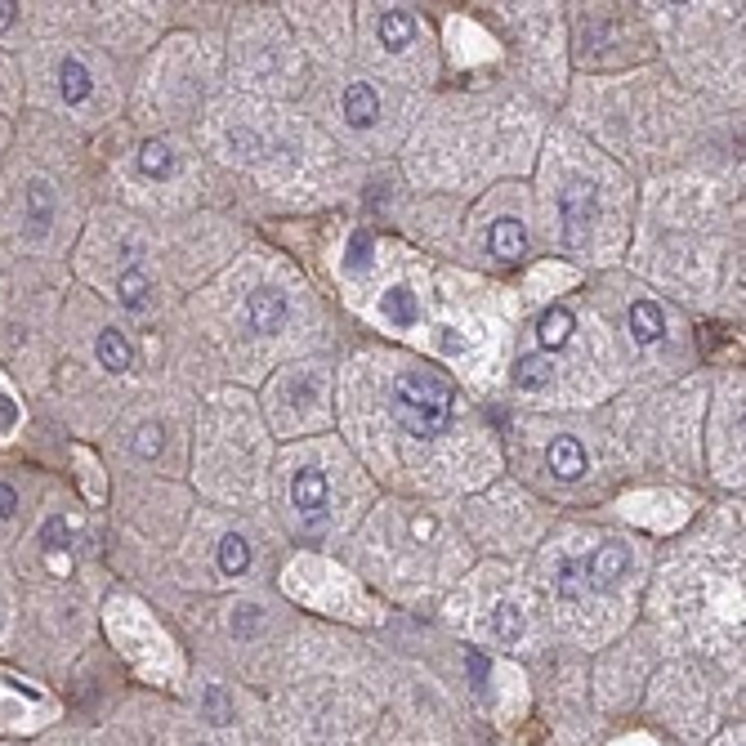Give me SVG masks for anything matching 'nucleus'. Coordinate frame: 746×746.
Segmentation results:
<instances>
[{"instance_id":"nucleus-1","label":"nucleus","mask_w":746,"mask_h":746,"mask_svg":"<svg viewBox=\"0 0 746 746\" xmlns=\"http://www.w3.org/2000/svg\"><path fill=\"white\" fill-rule=\"evenodd\" d=\"M452 385L434 371H403L394 380V416L407 434L416 438H438L452 425Z\"/></svg>"},{"instance_id":"nucleus-2","label":"nucleus","mask_w":746,"mask_h":746,"mask_svg":"<svg viewBox=\"0 0 746 746\" xmlns=\"http://www.w3.org/2000/svg\"><path fill=\"white\" fill-rule=\"evenodd\" d=\"M559 219H563V242L568 246H586L590 242V233H595V224H599V193L590 184H568L559 193Z\"/></svg>"},{"instance_id":"nucleus-3","label":"nucleus","mask_w":746,"mask_h":746,"mask_svg":"<svg viewBox=\"0 0 746 746\" xmlns=\"http://www.w3.org/2000/svg\"><path fill=\"white\" fill-rule=\"evenodd\" d=\"M581 563H586V590H612L630 572V550L621 541H604Z\"/></svg>"},{"instance_id":"nucleus-4","label":"nucleus","mask_w":746,"mask_h":746,"mask_svg":"<svg viewBox=\"0 0 746 746\" xmlns=\"http://www.w3.org/2000/svg\"><path fill=\"white\" fill-rule=\"evenodd\" d=\"M291 501H295V510L304 514V523L318 528L322 514H327V474H322L318 465H304V470L291 478Z\"/></svg>"},{"instance_id":"nucleus-5","label":"nucleus","mask_w":746,"mask_h":746,"mask_svg":"<svg viewBox=\"0 0 746 746\" xmlns=\"http://www.w3.org/2000/svg\"><path fill=\"white\" fill-rule=\"evenodd\" d=\"M286 318H291V304H286V295L273 291V286H260V291L246 300V322H251V331H260V336H277V331L286 327Z\"/></svg>"},{"instance_id":"nucleus-6","label":"nucleus","mask_w":746,"mask_h":746,"mask_svg":"<svg viewBox=\"0 0 746 746\" xmlns=\"http://www.w3.org/2000/svg\"><path fill=\"white\" fill-rule=\"evenodd\" d=\"M545 461H550V474L563 478V483H577L581 474H586V447L577 443V438H554L550 452H545Z\"/></svg>"},{"instance_id":"nucleus-7","label":"nucleus","mask_w":746,"mask_h":746,"mask_svg":"<svg viewBox=\"0 0 746 746\" xmlns=\"http://www.w3.org/2000/svg\"><path fill=\"white\" fill-rule=\"evenodd\" d=\"M344 121H349L353 130H371L380 121V99L367 81H353L349 90H344Z\"/></svg>"},{"instance_id":"nucleus-8","label":"nucleus","mask_w":746,"mask_h":746,"mask_svg":"<svg viewBox=\"0 0 746 746\" xmlns=\"http://www.w3.org/2000/svg\"><path fill=\"white\" fill-rule=\"evenodd\" d=\"M376 36H380V45H385L389 54H403L407 45L416 41V18H411L407 9H385L380 23H376Z\"/></svg>"},{"instance_id":"nucleus-9","label":"nucleus","mask_w":746,"mask_h":746,"mask_svg":"<svg viewBox=\"0 0 746 746\" xmlns=\"http://www.w3.org/2000/svg\"><path fill=\"white\" fill-rule=\"evenodd\" d=\"M487 246H492L496 260H519L523 246H528V233H523L519 219L505 215V219H496V224H492V233H487Z\"/></svg>"},{"instance_id":"nucleus-10","label":"nucleus","mask_w":746,"mask_h":746,"mask_svg":"<svg viewBox=\"0 0 746 746\" xmlns=\"http://www.w3.org/2000/svg\"><path fill=\"white\" fill-rule=\"evenodd\" d=\"M630 331H635L639 344H657V340L666 336L662 309H657L653 300H635V304H630Z\"/></svg>"},{"instance_id":"nucleus-11","label":"nucleus","mask_w":746,"mask_h":746,"mask_svg":"<svg viewBox=\"0 0 746 746\" xmlns=\"http://www.w3.org/2000/svg\"><path fill=\"white\" fill-rule=\"evenodd\" d=\"M94 353H99V362L112 371V376H121V371H130V362H135V353H130V340L121 336V331H99V340H94Z\"/></svg>"},{"instance_id":"nucleus-12","label":"nucleus","mask_w":746,"mask_h":746,"mask_svg":"<svg viewBox=\"0 0 746 746\" xmlns=\"http://www.w3.org/2000/svg\"><path fill=\"white\" fill-rule=\"evenodd\" d=\"M572 327H577V318H572V309H563V304H554V309L541 313V349H563V344L572 340Z\"/></svg>"},{"instance_id":"nucleus-13","label":"nucleus","mask_w":746,"mask_h":746,"mask_svg":"<svg viewBox=\"0 0 746 746\" xmlns=\"http://www.w3.org/2000/svg\"><path fill=\"white\" fill-rule=\"evenodd\" d=\"M380 313H385L394 327H416L420 304H416V295H411L407 286H389V291L380 295Z\"/></svg>"},{"instance_id":"nucleus-14","label":"nucleus","mask_w":746,"mask_h":746,"mask_svg":"<svg viewBox=\"0 0 746 746\" xmlns=\"http://www.w3.org/2000/svg\"><path fill=\"white\" fill-rule=\"evenodd\" d=\"M487 626H492V635L501 639V644H519L523 630H528V617H523L519 604H496L492 617H487Z\"/></svg>"},{"instance_id":"nucleus-15","label":"nucleus","mask_w":746,"mask_h":746,"mask_svg":"<svg viewBox=\"0 0 746 746\" xmlns=\"http://www.w3.org/2000/svg\"><path fill=\"white\" fill-rule=\"evenodd\" d=\"M90 90H94V81H90V72H85V63L63 59L59 63V94H63V103H85V99H90Z\"/></svg>"},{"instance_id":"nucleus-16","label":"nucleus","mask_w":746,"mask_h":746,"mask_svg":"<svg viewBox=\"0 0 746 746\" xmlns=\"http://www.w3.org/2000/svg\"><path fill=\"white\" fill-rule=\"evenodd\" d=\"M550 376H554V367L545 353H523V358L514 362V385L519 389H545Z\"/></svg>"},{"instance_id":"nucleus-17","label":"nucleus","mask_w":746,"mask_h":746,"mask_svg":"<svg viewBox=\"0 0 746 746\" xmlns=\"http://www.w3.org/2000/svg\"><path fill=\"white\" fill-rule=\"evenodd\" d=\"M554 590H559V599H581V595H586V563H581L577 554H563V559H559Z\"/></svg>"},{"instance_id":"nucleus-18","label":"nucleus","mask_w":746,"mask_h":746,"mask_svg":"<svg viewBox=\"0 0 746 746\" xmlns=\"http://www.w3.org/2000/svg\"><path fill=\"white\" fill-rule=\"evenodd\" d=\"M246 568H251V541L228 532V537L219 541V572H224V577H242Z\"/></svg>"},{"instance_id":"nucleus-19","label":"nucleus","mask_w":746,"mask_h":746,"mask_svg":"<svg viewBox=\"0 0 746 746\" xmlns=\"http://www.w3.org/2000/svg\"><path fill=\"white\" fill-rule=\"evenodd\" d=\"M54 219V197H50V184L45 179H36L32 188H27V224H32V233H45Z\"/></svg>"},{"instance_id":"nucleus-20","label":"nucleus","mask_w":746,"mask_h":746,"mask_svg":"<svg viewBox=\"0 0 746 746\" xmlns=\"http://www.w3.org/2000/svg\"><path fill=\"white\" fill-rule=\"evenodd\" d=\"M139 170L148 179H170V170H175V157H170V148L161 139H148L139 148Z\"/></svg>"},{"instance_id":"nucleus-21","label":"nucleus","mask_w":746,"mask_h":746,"mask_svg":"<svg viewBox=\"0 0 746 746\" xmlns=\"http://www.w3.org/2000/svg\"><path fill=\"white\" fill-rule=\"evenodd\" d=\"M367 264H371V233H367V228H358V233L349 237V251H344V269L367 273Z\"/></svg>"},{"instance_id":"nucleus-22","label":"nucleus","mask_w":746,"mask_h":746,"mask_svg":"<svg viewBox=\"0 0 746 746\" xmlns=\"http://www.w3.org/2000/svg\"><path fill=\"white\" fill-rule=\"evenodd\" d=\"M121 304H126V309H143V304H148V277H143L139 269H130V273H121Z\"/></svg>"},{"instance_id":"nucleus-23","label":"nucleus","mask_w":746,"mask_h":746,"mask_svg":"<svg viewBox=\"0 0 746 746\" xmlns=\"http://www.w3.org/2000/svg\"><path fill=\"white\" fill-rule=\"evenodd\" d=\"M161 447H166V429L152 425V420H148V425H139V434H135V452L143 456V461H157Z\"/></svg>"},{"instance_id":"nucleus-24","label":"nucleus","mask_w":746,"mask_h":746,"mask_svg":"<svg viewBox=\"0 0 746 746\" xmlns=\"http://www.w3.org/2000/svg\"><path fill=\"white\" fill-rule=\"evenodd\" d=\"M264 630V612L255 604H242L233 608V635H260Z\"/></svg>"},{"instance_id":"nucleus-25","label":"nucleus","mask_w":746,"mask_h":746,"mask_svg":"<svg viewBox=\"0 0 746 746\" xmlns=\"http://www.w3.org/2000/svg\"><path fill=\"white\" fill-rule=\"evenodd\" d=\"M41 545H45V550H68V528H63V519H45Z\"/></svg>"},{"instance_id":"nucleus-26","label":"nucleus","mask_w":746,"mask_h":746,"mask_svg":"<svg viewBox=\"0 0 746 746\" xmlns=\"http://www.w3.org/2000/svg\"><path fill=\"white\" fill-rule=\"evenodd\" d=\"M206 715L215 724L228 720V693H224V688H210V693H206Z\"/></svg>"},{"instance_id":"nucleus-27","label":"nucleus","mask_w":746,"mask_h":746,"mask_svg":"<svg viewBox=\"0 0 746 746\" xmlns=\"http://www.w3.org/2000/svg\"><path fill=\"white\" fill-rule=\"evenodd\" d=\"M470 679L478 693H487V657L483 653H470Z\"/></svg>"},{"instance_id":"nucleus-28","label":"nucleus","mask_w":746,"mask_h":746,"mask_svg":"<svg viewBox=\"0 0 746 746\" xmlns=\"http://www.w3.org/2000/svg\"><path fill=\"white\" fill-rule=\"evenodd\" d=\"M14 425H18V407H14V398L0 394V434H9Z\"/></svg>"},{"instance_id":"nucleus-29","label":"nucleus","mask_w":746,"mask_h":746,"mask_svg":"<svg viewBox=\"0 0 746 746\" xmlns=\"http://www.w3.org/2000/svg\"><path fill=\"white\" fill-rule=\"evenodd\" d=\"M18 510V496H14V487L9 483H0V519H9V514Z\"/></svg>"},{"instance_id":"nucleus-30","label":"nucleus","mask_w":746,"mask_h":746,"mask_svg":"<svg viewBox=\"0 0 746 746\" xmlns=\"http://www.w3.org/2000/svg\"><path fill=\"white\" fill-rule=\"evenodd\" d=\"M443 349H447V353H456V349H461V336H452V327L443 331Z\"/></svg>"},{"instance_id":"nucleus-31","label":"nucleus","mask_w":746,"mask_h":746,"mask_svg":"<svg viewBox=\"0 0 746 746\" xmlns=\"http://www.w3.org/2000/svg\"><path fill=\"white\" fill-rule=\"evenodd\" d=\"M14 9H18V5H9V0H5V5H0V27H9V23H14Z\"/></svg>"}]
</instances>
